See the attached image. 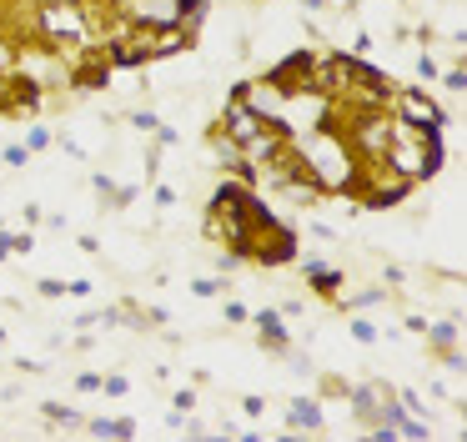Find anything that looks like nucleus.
<instances>
[{
  "label": "nucleus",
  "instance_id": "nucleus-4",
  "mask_svg": "<svg viewBox=\"0 0 467 442\" xmlns=\"http://www.w3.org/2000/svg\"><path fill=\"white\" fill-rule=\"evenodd\" d=\"M312 60H316V51H312V46H296V51H287L271 71H262V80H271V86H277L282 96H291V91H302V86H307Z\"/></svg>",
  "mask_w": 467,
  "mask_h": 442
},
{
  "label": "nucleus",
  "instance_id": "nucleus-10",
  "mask_svg": "<svg viewBox=\"0 0 467 442\" xmlns=\"http://www.w3.org/2000/svg\"><path fill=\"white\" fill-rule=\"evenodd\" d=\"M287 427H291V432H322V427H327L322 402H316V397H296V402L287 407Z\"/></svg>",
  "mask_w": 467,
  "mask_h": 442
},
{
  "label": "nucleus",
  "instance_id": "nucleus-32",
  "mask_svg": "<svg viewBox=\"0 0 467 442\" xmlns=\"http://www.w3.org/2000/svg\"><path fill=\"white\" fill-rule=\"evenodd\" d=\"M156 206H176V192H171V186H156Z\"/></svg>",
  "mask_w": 467,
  "mask_h": 442
},
{
  "label": "nucleus",
  "instance_id": "nucleus-14",
  "mask_svg": "<svg viewBox=\"0 0 467 442\" xmlns=\"http://www.w3.org/2000/svg\"><path fill=\"white\" fill-rule=\"evenodd\" d=\"M15 51H20V35L0 26V76H10V71H15Z\"/></svg>",
  "mask_w": 467,
  "mask_h": 442
},
{
  "label": "nucleus",
  "instance_id": "nucleus-30",
  "mask_svg": "<svg viewBox=\"0 0 467 442\" xmlns=\"http://www.w3.org/2000/svg\"><path fill=\"white\" fill-rule=\"evenodd\" d=\"M382 277H387V282H392V287H402V282H407V271H402V266H397V262H387V266H382Z\"/></svg>",
  "mask_w": 467,
  "mask_h": 442
},
{
  "label": "nucleus",
  "instance_id": "nucleus-21",
  "mask_svg": "<svg viewBox=\"0 0 467 442\" xmlns=\"http://www.w3.org/2000/svg\"><path fill=\"white\" fill-rule=\"evenodd\" d=\"M51 141H56V131H51V126H31V141H26V146H31V151H46Z\"/></svg>",
  "mask_w": 467,
  "mask_h": 442
},
{
  "label": "nucleus",
  "instance_id": "nucleus-25",
  "mask_svg": "<svg viewBox=\"0 0 467 442\" xmlns=\"http://www.w3.org/2000/svg\"><path fill=\"white\" fill-rule=\"evenodd\" d=\"M191 291H196V297H221V282H216V277H196V282H191Z\"/></svg>",
  "mask_w": 467,
  "mask_h": 442
},
{
  "label": "nucleus",
  "instance_id": "nucleus-20",
  "mask_svg": "<svg viewBox=\"0 0 467 442\" xmlns=\"http://www.w3.org/2000/svg\"><path fill=\"white\" fill-rule=\"evenodd\" d=\"M171 407H176L181 417H191V412H196V387H181V392L171 397Z\"/></svg>",
  "mask_w": 467,
  "mask_h": 442
},
{
  "label": "nucleus",
  "instance_id": "nucleus-19",
  "mask_svg": "<svg viewBox=\"0 0 467 442\" xmlns=\"http://www.w3.org/2000/svg\"><path fill=\"white\" fill-rule=\"evenodd\" d=\"M31 146H6V151H0V161H6V166H31Z\"/></svg>",
  "mask_w": 467,
  "mask_h": 442
},
{
  "label": "nucleus",
  "instance_id": "nucleus-7",
  "mask_svg": "<svg viewBox=\"0 0 467 442\" xmlns=\"http://www.w3.org/2000/svg\"><path fill=\"white\" fill-rule=\"evenodd\" d=\"M302 277L312 282V297H322V302H332V307H337V297H342V287H347L342 266H327V262H316V257L302 262Z\"/></svg>",
  "mask_w": 467,
  "mask_h": 442
},
{
  "label": "nucleus",
  "instance_id": "nucleus-24",
  "mask_svg": "<svg viewBox=\"0 0 467 442\" xmlns=\"http://www.w3.org/2000/svg\"><path fill=\"white\" fill-rule=\"evenodd\" d=\"M347 392H352L347 377H322V397H347Z\"/></svg>",
  "mask_w": 467,
  "mask_h": 442
},
{
  "label": "nucleus",
  "instance_id": "nucleus-8",
  "mask_svg": "<svg viewBox=\"0 0 467 442\" xmlns=\"http://www.w3.org/2000/svg\"><path fill=\"white\" fill-rule=\"evenodd\" d=\"M40 106H46V91L35 86V80H26V76H10V86H6V116L15 121V116H35Z\"/></svg>",
  "mask_w": 467,
  "mask_h": 442
},
{
  "label": "nucleus",
  "instance_id": "nucleus-16",
  "mask_svg": "<svg viewBox=\"0 0 467 442\" xmlns=\"http://www.w3.org/2000/svg\"><path fill=\"white\" fill-rule=\"evenodd\" d=\"M352 337H357L362 347H372V342H377V322H367V317H352Z\"/></svg>",
  "mask_w": 467,
  "mask_h": 442
},
{
  "label": "nucleus",
  "instance_id": "nucleus-28",
  "mask_svg": "<svg viewBox=\"0 0 467 442\" xmlns=\"http://www.w3.org/2000/svg\"><path fill=\"white\" fill-rule=\"evenodd\" d=\"M417 76H422V80H437L442 71H437V60H432V56H417Z\"/></svg>",
  "mask_w": 467,
  "mask_h": 442
},
{
  "label": "nucleus",
  "instance_id": "nucleus-17",
  "mask_svg": "<svg viewBox=\"0 0 467 442\" xmlns=\"http://www.w3.org/2000/svg\"><path fill=\"white\" fill-rule=\"evenodd\" d=\"M6 241H10V257H26V251L35 246V237H31V231H6Z\"/></svg>",
  "mask_w": 467,
  "mask_h": 442
},
{
  "label": "nucleus",
  "instance_id": "nucleus-18",
  "mask_svg": "<svg viewBox=\"0 0 467 442\" xmlns=\"http://www.w3.org/2000/svg\"><path fill=\"white\" fill-rule=\"evenodd\" d=\"M35 291H40L46 302H56V297H66V282H60V277H40V282H35Z\"/></svg>",
  "mask_w": 467,
  "mask_h": 442
},
{
  "label": "nucleus",
  "instance_id": "nucleus-2",
  "mask_svg": "<svg viewBox=\"0 0 467 442\" xmlns=\"http://www.w3.org/2000/svg\"><path fill=\"white\" fill-rule=\"evenodd\" d=\"M387 111L402 116V121H412V126H448V116H442V106L422 91V86H397L392 101H387Z\"/></svg>",
  "mask_w": 467,
  "mask_h": 442
},
{
  "label": "nucleus",
  "instance_id": "nucleus-23",
  "mask_svg": "<svg viewBox=\"0 0 467 442\" xmlns=\"http://www.w3.org/2000/svg\"><path fill=\"white\" fill-rule=\"evenodd\" d=\"M131 126H136L141 136H151L156 126H161V116H156V111H136V116H131Z\"/></svg>",
  "mask_w": 467,
  "mask_h": 442
},
{
  "label": "nucleus",
  "instance_id": "nucleus-31",
  "mask_svg": "<svg viewBox=\"0 0 467 442\" xmlns=\"http://www.w3.org/2000/svg\"><path fill=\"white\" fill-rule=\"evenodd\" d=\"M241 412H246V417H262L266 402H262V397H241Z\"/></svg>",
  "mask_w": 467,
  "mask_h": 442
},
{
  "label": "nucleus",
  "instance_id": "nucleus-29",
  "mask_svg": "<svg viewBox=\"0 0 467 442\" xmlns=\"http://www.w3.org/2000/svg\"><path fill=\"white\" fill-rule=\"evenodd\" d=\"M76 392H101V372H80L76 377Z\"/></svg>",
  "mask_w": 467,
  "mask_h": 442
},
{
  "label": "nucleus",
  "instance_id": "nucleus-11",
  "mask_svg": "<svg viewBox=\"0 0 467 442\" xmlns=\"http://www.w3.org/2000/svg\"><path fill=\"white\" fill-rule=\"evenodd\" d=\"M86 432L91 437H136L141 427H136V417H91Z\"/></svg>",
  "mask_w": 467,
  "mask_h": 442
},
{
  "label": "nucleus",
  "instance_id": "nucleus-13",
  "mask_svg": "<svg viewBox=\"0 0 467 442\" xmlns=\"http://www.w3.org/2000/svg\"><path fill=\"white\" fill-rule=\"evenodd\" d=\"M382 302H387V291H382V287H367V291H352V297H347V291H342V297H337V307H342V312H367V307H382Z\"/></svg>",
  "mask_w": 467,
  "mask_h": 442
},
{
  "label": "nucleus",
  "instance_id": "nucleus-15",
  "mask_svg": "<svg viewBox=\"0 0 467 442\" xmlns=\"http://www.w3.org/2000/svg\"><path fill=\"white\" fill-rule=\"evenodd\" d=\"M40 417H46V423H60V427H80V412L60 407V402H40Z\"/></svg>",
  "mask_w": 467,
  "mask_h": 442
},
{
  "label": "nucleus",
  "instance_id": "nucleus-1",
  "mask_svg": "<svg viewBox=\"0 0 467 442\" xmlns=\"http://www.w3.org/2000/svg\"><path fill=\"white\" fill-rule=\"evenodd\" d=\"M302 257V241H296V226L271 216L257 226V237H251V266H291Z\"/></svg>",
  "mask_w": 467,
  "mask_h": 442
},
{
  "label": "nucleus",
  "instance_id": "nucleus-9",
  "mask_svg": "<svg viewBox=\"0 0 467 442\" xmlns=\"http://www.w3.org/2000/svg\"><path fill=\"white\" fill-rule=\"evenodd\" d=\"M146 46H151V60H161V56H181V51H191V46H196V35H191L186 26H151Z\"/></svg>",
  "mask_w": 467,
  "mask_h": 442
},
{
  "label": "nucleus",
  "instance_id": "nucleus-36",
  "mask_svg": "<svg viewBox=\"0 0 467 442\" xmlns=\"http://www.w3.org/2000/svg\"><path fill=\"white\" fill-rule=\"evenodd\" d=\"M0 231H6V221H0Z\"/></svg>",
  "mask_w": 467,
  "mask_h": 442
},
{
  "label": "nucleus",
  "instance_id": "nucleus-3",
  "mask_svg": "<svg viewBox=\"0 0 467 442\" xmlns=\"http://www.w3.org/2000/svg\"><path fill=\"white\" fill-rule=\"evenodd\" d=\"M111 76H116V71H111V60L101 56V46H96V40H91V46L71 60V91H80V96L105 91V86H111Z\"/></svg>",
  "mask_w": 467,
  "mask_h": 442
},
{
  "label": "nucleus",
  "instance_id": "nucleus-34",
  "mask_svg": "<svg viewBox=\"0 0 467 442\" xmlns=\"http://www.w3.org/2000/svg\"><path fill=\"white\" fill-rule=\"evenodd\" d=\"M327 6H332V0H302V10H312V15H316V10H327Z\"/></svg>",
  "mask_w": 467,
  "mask_h": 442
},
{
  "label": "nucleus",
  "instance_id": "nucleus-6",
  "mask_svg": "<svg viewBox=\"0 0 467 442\" xmlns=\"http://www.w3.org/2000/svg\"><path fill=\"white\" fill-rule=\"evenodd\" d=\"M251 322H257V342H262V352H271V357H291V332H287V317H282L277 307L251 312Z\"/></svg>",
  "mask_w": 467,
  "mask_h": 442
},
{
  "label": "nucleus",
  "instance_id": "nucleus-26",
  "mask_svg": "<svg viewBox=\"0 0 467 442\" xmlns=\"http://www.w3.org/2000/svg\"><path fill=\"white\" fill-rule=\"evenodd\" d=\"M442 86H448V91H457V96H462V91H467V71H462V66H452L448 76H442Z\"/></svg>",
  "mask_w": 467,
  "mask_h": 442
},
{
  "label": "nucleus",
  "instance_id": "nucleus-22",
  "mask_svg": "<svg viewBox=\"0 0 467 442\" xmlns=\"http://www.w3.org/2000/svg\"><path fill=\"white\" fill-rule=\"evenodd\" d=\"M101 392H105V397H126V392H131V382L111 372V377H101Z\"/></svg>",
  "mask_w": 467,
  "mask_h": 442
},
{
  "label": "nucleus",
  "instance_id": "nucleus-5",
  "mask_svg": "<svg viewBox=\"0 0 467 442\" xmlns=\"http://www.w3.org/2000/svg\"><path fill=\"white\" fill-rule=\"evenodd\" d=\"M262 126H266V121H262L257 111H251L241 96H226V106H221V116H216V131H221V136H231L237 146H246L251 136L262 131Z\"/></svg>",
  "mask_w": 467,
  "mask_h": 442
},
{
  "label": "nucleus",
  "instance_id": "nucleus-35",
  "mask_svg": "<svg viewBox=\"0 0 467 442\" xmlns=\"http://www.w3.org/2000/svg\"><path fill=\"white\" fill-rule=\"evenodd\" d=\"M6 86H10V76H0V116H6Z\"/></svg>",
  "mask_w": 467,
  "mask_h": 442
},
{
  "label": "nucleus",
  "instance_id": "nucleus-12",
  "mask_svg": "<svg viewBox=\"0 0 467 442\" xmlns=\"http://www.w3.org/2000/svg\"><path fill=\"white\" fill-rule=\"evenodd\" d=\"M422 337H427V347H432L437 357L457 352V322H432V327H422Z\"/></svg>",
  "mask_w": 467,
  "mask_h": 442
},
{
  "label": "nucleus",
  "instance_id": "nucleus-27",
  "mask_svg": "<svg viewBox=\"0 0 467 442\" xmlns=\"http://www.w3.org/2000/svg\"><path fill=\"white\" fill-rule=\"evenodd\" d=\"M221 317H226V322H237V327H241V322H251V312H246V307H241V302H226V307H221Z\"/></svg>",
  "mask_w": 467,
  "mask_h": 442
},
{
  "label": "nucleus",
  "instance_id": "nucleus-33",
  "mask_svg": "<svg viewBox=\"0 0 467 442\" xmlns=\"http://www.w3.org/2000/svg\"><path fill=\"white\" fill-rule=\"evenodd\" d=\"M91 287H96V282H86V277H80V282H66V291H71V297H86Z\"/></svg>",
  "mask_w": 467,
  "mask_h": 442
}]
</instances>
